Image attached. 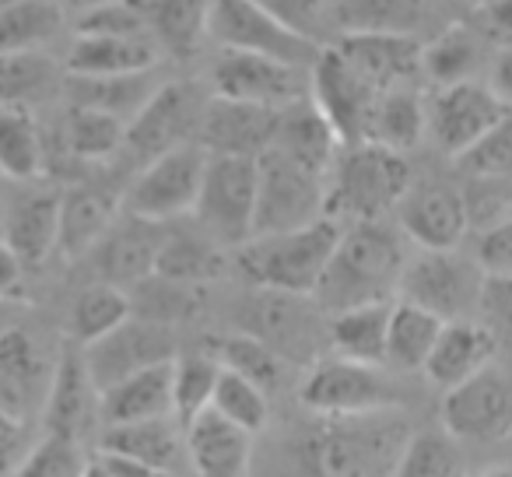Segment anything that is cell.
<instances>
[{
	"instance_id": "31",
	"label": "cell",
	"mask_w": 512,
	"mask_h": 477,
	"mask_svg": "<svg viewBox=\"0 0 512 477\" xmlns=\"http://www.w3.org/2000/svg\"><path fill=\"white\" fill-rule=\"evenodd\" d=\"M99 449L127 460L141 463L158 474H172L179 456L186 453L183 425L176 418H151V421H130V425H106Z\"/></svg>"
},
{
	"instance_id": "50",
	"label": "cell",
	"mask_w": 512,
	"mask_h": 477,
	"mask_svg": "<svg viewBox=\"0 0 512 477\" xmlns=\"http://www.w3.org/2000/svg\"><path fill=\"white\" fill-rule=\"evenodd\" d=\"M456 162L477 179H512V109Z\"/></svg>"
},
{
	"instance_id": "15",
	"label": "cell",
	"mask_w": 512,
	"mask_h": 477,
	"mask_svg": "<svg viewBox=\"0 0 512 477\" xmlns=\"http://www.w3.org/2000/svg\"><path fill=\"white\" fill-rule=\"evenodd\" d=\"M214 95L264 109H285L309 95V67L285 60L253 57V53H225L211 71Z\"/></svg>"
},
{
	"instance_id": "39",
	"label": "cell",
	"mask_w": 512,
	"mask_h": 477,
	"mask_svg": "<svg viewBox=\"0 0 512 477\" xmlns=\"http://www.w3.org/2000/svg\"><path fill=\"white\" fill-rule=\"evenodd\" d=\"M225 271V246H218L204 228L197 232H183V228H169L158 257V278L179 281V285L204 288Z\"/></svg>"
},
{
	"instance_id": "58",
	"label": "cell",
	"mask_w": 512,
	"mask_h": 477,
	"mask_svg": "<svg viewBox=\"0 0 512 477\" xmlns=\"http://www.w3.org/2000/svg\"><path fill=\"white\" fill-rule=\"evenodd\" d=\"M25 260L11 250L4 239H0V302L4 299H18L22 295V285H25Z\"/></svg>"
},
{
	"instance_id": "8",
	"label": "cell",
	"mask_w": 512,
	"mask_h": 477,
	"mask_svg": "<svg viewBox=\"0 0 512 477\" xmlns=\"http://www.w3.org/2000/svg\"><path fill=\"white\" fill-rule=\"evenodd\" d=\"M193 218L225 250L246 246L256 225V158L207 155Z\"/></svg>"
},
{
	"instance_id": "1",
	"label": "cell",
	"mask_w": 512,
	"mask_h": 477,
	"mask_svg": "<svg viewBox=\"0 0 512 477\" xmlns=\"http://www.w3.org/2000/svg\"><path fill=\"white\" fill-rule=\"evenodd\" d=\"M414 428L404 407L369 414H330L302 435L299 477H393Z\"/></svg>"
},
{
	"instance_id": "46",
	"label": "cell",
	"mask_w": 512,
	"mask_h": 477,
	"mask_svg": "<svg viewBox=\"0 0 512 477\" xmlns=\"http://www.w3.org/2000/svg\"><path fill=\"white\" fill-rule=\"evenodd\" d=\"M393 477H463L460 442L446 428H425L414 432L400 453Z\"/></svg>"
},
{
	"instance_id": "11",
	"label": "cell",
	"mask_w": 512,
	"mask_h": 477,
	"mask_svg": "<svg viewBox=\"0 0 512 477\" xmlns=\"http://www.w3.org/2000/svg\"><path fill=\"white\" fill-rule=\"evenodd\" d=\"M207 99H200L197 85L186 81H165L151 102L127 123V141H123V155L141 169V165L155 162L158 155L190 144L193 134L200 130L204 120Z\"/></svg>"
},
{
	"instance_id": "53",
	"label": "cell",
	"mask_w": 512,
	"mask_h": 477,
	"mask_svg": "<svg viewBox=\"0 0 512 477\" xmlns=\"http://www.w3.org/2000/svg\"><path fill=\"white\" fill-rule=\"evenodd\" d=\"M463 204H467L470 228L484 232V228L498 225L512 214V179H477L463 186Z\"/></svg>"
},
{
	"instance_id": "10",
	"label": "cell",
	"mask_w": 512,
	"mask_h": 477,
	"mask_svg": "<svg viewBox=\"0 0 512 477\" xmlns=\"http://www.w3.org/2000/svg\"><path fill=\"white\" fill-rule=\"evenodd\" d=\"M207 39H214L225 53H253V57L285 60L295 67H313L323 50V46L295 36L256 0H211Z\"/></svg>"
},
{
	"instance_id": "26",
	"label": "cell",
	"mask_w": 512,
	"mask_h": 477,
	"mask_svg": "<svg viewBox=\"0 0 512 477\" xmlns=\"http://www.w3.org/2000/svg\"><path fill=\"white\" fill-rule=\"evenodd\" d=\"M25 267H43L57 253L60 239V193L57 190H25L4 207V235H0Z\"/></svg>"
},
{
	"instance_id": "63",
	"label": "cell",
	"mask_w": 512,
	"mask_h": 477,
	"mask_svg": "<svg viewBox=\"0 0 512 477\" xmlns=\"http://www.w3.org/2000/svg\"><path fill=\"white\" fill-rule=\"evenodd\" d=\"M4 207H8V200L0 197V235H4Z\"/></svg>"
},
{
	"instance_id": "25",
	"label": "cell",
	"mask_w": 512,
	"mask_h": 477,
	"mask_svg": "<svg viewBox=\"0 0 512 477\" xmlns=\"http://www.w3.org/2000/svg\"><path fill=\"white\" fill-rule=\"evenodd\" d=\"M162 57L151 36H74L64 67L71 78H123L158 71Z\"/></svg>"
},
{
	"instance_id": "17",
	"label": "cell",
	"mask_w": 512,
	"mask_h": 477,
	"mask_svg": "<svg viewBox=\"0 0 512 477\" xmlns=\"http://www.w3.org/2000/svg\"><path fill=\"white\" fill-rule=\"evenodd\" d=\"M85 351V365L92 372V383L102 390H109L120 379L134 376L141 369L151 365H162L176 358V337H172L169 323H155L144 320V316H130L123 327H116L109 337L88 344Z\"/></svg>"
},
{
	"instance_id": "59",
	"label": "cell",
	"mask_w": 512,
	"mask_h": 477,
	"mask_svg": "<svg viewBox=\"0 0 512 477\" xmlns=\"http://www.w3.org/2000/svg\"><path fill=\"white\" fill-rule=\"evenodd\" d=\"M488 88L512 109V46H502L491 60V74H488Z\"/></svg>"
},
{
	"instance_id": "37",
	"label": "cell",
	"mask_w": 512,
	"mask_h": 477,
	"mask_svg": "<svg viewBox=\"0 0 512 477\" xmlns=\"http://www.w3.org/2000/svg\"><path fill=\"white\" fill-rule=\"evenodd\" d=\"M432 0H334L337 36L351 32H397L418 36L428 22Z\"/></svg>"
},
{
	"instance_id": "27",
	"label": "cell",
	"mask_w": 512,
	"mask_h": 477,
	"mask_svg": "<svg viewBox=\"0 0 512 477\" xmlns=\"http://www.w3.org/2000/svg\"><path fill=\"white\" fill-rule=\"evenodd\" d=\"M186 460L197 477H246L253 460V435L218 411L200 414L183 428Z\"/></svg>"
},
{
	"instance_id": "64",
	"label": "cell",
	"mask_w": 512,
	"mask_h": 477,
	"mask_svg": "<svg viewBox=\"0 0 512 477\" xmlns=\"http://www.w3.org/2000/svg\"><path fill=\"white\" fill-rule=\"evenodd\" d=\"M0 4H4V0H0Z\"/></svg>"
},
{
	"instance_id": "54",
	"label": "cell",
	"mask_w": 512,
	"mask_h": 477,
	"mask_svg": "<svg viewBox=\"0 0 512 477\" xmlns=\"http://www.w3.org/2000/svg\"><path fill=\"white\" fill-rule=\"evenodd\" d=\"M474 260L481 264L484 274H502L512 278V214L498 225L477 232V250Z\"/></svg>"
},
{
	"instance_id": "14",
	"label": "cell",
	"mask_w": 512,
	"mask_h": 477,
	"mask_svg": "<svg viewBox=\"0 0 512 477\" xmlns=\"http://www.w3.org/2000/svg\"><path fill=\"white\" fill-rule=\"evenodd\" d=\"M379 88H372L355 67L344 60V53L334 43H327L309 67V99L320 106V113L330 120L344 144H362L369 127L372 106L379 99Z\"/></svg>"
},
{
	"instance_id": "55",
	"label": "cell",
	"mask_w": 512,
	"mask_h": 477,
	"mask_svg": "<svg viewBox=\"0 0 512 477\" xmlns=\"http://www.w3.org/2000/svg\"><path fill=\"white\" fill-rule=\"evenodd\" d=\"M32 449H36V442H32L29 421L0 411V477H15Z\"/></svg>"
},
{
	"instance_id": "24",
	"label": "cell",
	"mask_w": 512,
	"mask_h": 477,
	"mask_svg": "<svg viewBox=\"0 0 512 477\" xmlns=\"http://www.w3.org/2000/svg\"><path fill=\"white\" fill-rule=\"evenodd\" d=\"M271 148L281 151L285 158H292L302 169L330 179L344 141L337 137V130L330 127L327 116L320 113V106L306 95V99L292 102V106H285L278 113V130H274Z\"/></svg>"
},
{
	"instance_id": "9",
	"label": "cell",
	"mask_w": 512,
	"mask_h": 477,
	"mask_svg": "<svg viewBox=\"0 0 512 477\" xmlns=\"http://www.w3.org/2000/svg\"><path fill=\"white\" fill-rule=\"evenodd\" d=\"M302 404L320 418L330 414H369L400 407V393L386 376V365H365L351 358L330 355L316 358L299 386Z\"/></svg>"
},
{
	"instance_id": "62",
	"label": "cell",
	"mask_w": 512,
	"mask_h": 477,
	"mask_svg": "<svg viewBox=\"0 0 512 477\" xmlns=\"http://www.w3.org/2000/svg\"><path fill=\"white\" fill-rule=\"evenodd\" d=\"M481 477H512V467H495V470H488V474H481Z\"/></svg>"
},
{
	"instance_id": "36",
	"label": "cell",
	"mask_w": 512,
	"mask_h": 477,
	"mask_svg": "<svg viewBox=\"0 0 512 477\" xmlns=\"http://www.w3.org/2000/svg\"><path fill=\"white\" fill-rule=\"evenodd\" d=\"M67 11L57 0H4L0 4V57L46 50L64 32Z\"/></svg>"
},
{
	"instance_id": "38",
	"label": "cell",
	"mask_w": 512,
	"mask_h": 477,
	"mask_svg": "<svg viewBox=\"0 0 512 477\" xmlns=\"http://www.w3.org/2000/svg\"><path fill=\"white\" fill-rule=\"evenodd\" d=\"M130 316H134V299L127 288L95 281L74 299L71 313H67V341L88 348V344L109 337L116 327H123Z\"/></svg>"
},
{
	"instance_id": "7",
	"label": "cell",
	"mask_w": 512,
	"mask_h": 477,
	"mask_svg": "<svg viewBox=\"0 0 512 477\" xmlns=\"http://www.w3.org/2000/svg\"><path fill=\"white\" fill-rule=\"evenodd\" d=\"M327 218V179L267 148L256 158V225L253 235L306 228Z\"/></svg>"
},
{
	"instance_id": "40",
	"label": "cell",
	"mask_w": 512,
	"mask_h": 477,
	"mask_svg": "<svg viewBox=\"0 0 512 477\" xmlns=\"http://www.w3.org/2000/svg\"><path fill=\"white\" fill-rule=\"evenodd\" d=\"M67 67L53 64L46 50L8 53L0 57V106L32 109L50 99L57 88H64Z\"/></svg>"
},
{
	"instance_id": "45",
	"label": "cell",
	"mask_w": 512,
	"mask_h": 477,
	"mask_svg": "<svg viewBox=\"0 0 512 477\" xmlns=\"http://www.w3.org/2000/svg\"><path fill=\"white\" fill-rule=\"evenodd\" d=\"M221 362L218 355H176L172 369V414L179 425H190L200 414L211 411L218 390Z\"/></svg>"
},
{
	"instance_id": "34",
	"label": "cell",
	"mask_w": 512,
	"mask_h": 477,
	"mask_svg": "<svg viewBox=\"0 0 512 477\" xmlns=\"http://www.w3.org/2000/svg\"><path fill=\"white\" fill-rule=\"evenodd\" d=\"M428 134V102L414 88H390L376 99L362 144H379L390 151H411Z\"/></svg>"
},
{
	"instance_id": "30",
	"label": "cell",
	"mask_w": 512,
	"mask_h": 477,
	"mask_svg": "<svg viewBox=\"0 0 512 477\" xmlns=\"http://www.w3.org/2000/svg\"><path fill=\"white\" fill-rule=\"evenodd\" d=\"M172 369H176V358L134 372V376L102 390V421L106 425H130V421L176 418L172 414Z\"/></svg>"
},
{
	"instance_id": "19",
	"label": "cell",
	"mask_w": 512,
	"mask_h": 477,
	"mask_svg": "<svg viewBox=\"0 0 512 477\" xmlns=\"http://www.w3.org/2000/svg\"><path fill=\"white\" fill-rule=\"evenodd\" d=\"M165 235H169V225H162V221L120 214L116 225L106 232V239L92 250V264L99 271V281L130 288L155 278Z\"/></svg>"
},
{
	"instance_id": "51",
	"label": "cell",
	"mask_w": 512,
	"mask_h": 477,
	"mask_svg": "<svg viewBox=\"0 0 512 477\" xmlns=\"http://www.w3.org/2000/svg\"><path fill=\"white\" fill-rule=\"evenodd\" d=\"M256 4L316 46H327V32H334V0H256Z\"/></svg>"
},
{
	"instance_id": "28",
	"label": "cell",
	"mask_w": 512,
	"mask_h": 477,
	"mask_svg": "<svg viewBox=\"0 0 512 477\" xmlns=\"http://www.w3.org/2000/svg\"><path fill=\"white\" fill-rule=\"evenodd\" d=\"M123 214L120 197L99 190V186H67L60 190V239L57 253L67 260L92 257L95 246L106 239V232Z\"/></svg>"
},
{
	"instance_id": "48",
	"label": "cell",
	"mask_w": 512,
	"mask_h": 477,
	"mask_svg": "<svg viewBox=\"0 0 512 477\" xmlns=\"http://www.w3.org/2000/svg\"><path fill=\"white\" fill-rule=\"evenodd\" d=\"M214 355H218V362L225 365V369L253 379V383L264 386V390H274V386H281V379H285V365H288L285 358L267 341H260L256 334H246V330L225 337Z\"/></svg>"
},
{
	"instance_id": "42",
	"label": "cell",
	"mask_w": 512,
	"mask_h": 477,
	"mask_svg": "<svg viewBox=\"0 0 512 477\" xmlns=\"http://www.w3.org/2000/svg\"><path fill=\"white\" fill-rule=\"evenodd\" d=\"M207 15L211 0H148L151 39L162 46L165 57L186 60L204 43Z\"/></svg>"
},
{
	"instance_id": "29",
	"label": "cell",
	"mask_w": 512,
	"mask_h": 477,
	"mask_svg": "<svg viewBox=\"0 0 512 477\" xmlns=\"http://www.w3.org/2000/svg\"><path fill=\"white\" fill-rule=\"evenodd\" d=\"M306 299L309 295H285L260 288L253 327H246V334H256L260 341H267L285 362L313 355V341L320 327H316V309H309Z\"/></svg>"
},
{
	"instance_id": "13",
	"label": "cell",
	"mask_w": 512,
	"mask_h": 477,
	"mask_svg": "<svg viewBox=\"0 0 512 477\" xmlns=\"http://www.w3.org/2000/svg\"><path fill=\"white\" fill-rule=\"evenodd\" d=\"M509 113L488 81H460L435 88L428 99V137L449 158H463L502 116Z\"/></svg>"
},
{
	"instance_id": "47",
	"label": "cell",
	"mask_w": 512,
	"mask_h": 477,
	"mask_svg": "<svg viewBox=\"0 0 512 477\" xmlns=\"http://www.w3.org/2000/svg\"><path fill=\"white\" fill-rule=\"evenodd\" d=\"M211 411H218L221 418H228L232 425H239V428H246L249 435H256V432H264L267 421H271V400H267L264 386H256L253 379L239 376V372L221 365Z\"/></svg>"
},
{
	"instance_id": "20",
	"label": "cell",
	"mask_w": 512,
	"mask_h": 477,
	"mask_svg": "<svg viewBox=\"0 0 512 477\" xmlns=\"http://www.w3.org/2000/svg\"><path fill=\"white\" fill-rule=\"evenodd\" d=\"M95 418H102V393L92 383V372L85 365V351L67 341V348L57 358L50 397H46L43 425L46 435H64L81 442L92 432Z\"/></svg>"
},
{
	"instance_id": "60",
	"label": "cell",
	"mask_w": 512,
	"mask_h": 477,
	"mask_svg": "<svg viewBox=\"0 0 512 477\" xmlns=\"http://www.w3.org/2000/svg\"><path fill=\"white\" fill-rule=\"evenodd\" d=\"M484 29L505 46H512V0H491L484 8Z\"/></svg>"
},
{
	"instance_id": "49",
	"label": "cell",
	"mask_w": 512,
	"mask_h": 477,
	"mask_svg": "<svg viewBox=\"0 0 512 477\" xmlns=\"http://www.w3.org/2000/svg\"><path fill=\"white\" fill-rule=\"evenodd\" d=\"M78 36H151L148 0H109L78 15Z\"/></svg>"
},
{
	"instance_id": "44",
	"label": "cell",
	"mask_w": 512,
	"mask_h": 477,
	"mask_svg": "<svg viewBox=\"0 0 512 477\" xmlns=\"http://www.w3.org/2000/svg\"><path fill=\"white\" fill-rule=\"evenodd\" d=\"M127 141V123L120 116L99 113V109L71 106L64 120V148L78 162H109L123 155Z\"/></svg>"
},
{
	"instance_id": "3",
	"label": "cell",
	"mask_w": 512,
	"mask_h": 477,
	"mask_svg": "<svg viewBox=\"0 0 512 477\" xmlns=\"http://www.w3.org/2000/svg\"><path fill=\"white\" fill-rule=\"evenodd\" d=\"M341 232V221L320 218L306 228H292V232L253 235L246 246L235 250V264L264 292L309 295L313 299L330 260H334Z\"/></svg>"
},
{
	"instance_id": "52",
	"label": "cell",
	"mask_w": 512,
	"mask_h": 477,
	"mask_svg": "<svg viewBox=\"0 0 512 477\" xmlns=\"http://www.w3.org/2000/svg\"><path fill=\"white\" fill-rule=\"evenodd\" d=\"M88 460L81 456V442L64 439V435H46L36 442L25 467L15 477H85Z\"/></svg>"
},
{
	"instance_id": "21",
	"label": "cell",
	"mask_w": 512,
	"mask_h": 477,
	"mask_svg": "<svg viewBox=\"0 0 512 477\" xmlns=\"http://www.w3.org/2000/svg\"><path fill=\"white\" fill-rule=\"evenodd\" d=\"M281 109L249 106L235 99H207L204 120L197 130V144L207 155H235V158H260L274 144Z\"/></svg>"
},
{
	"instance_id": "16",
	"label": "cell",
	"mask_w": 512,
	"mask_h": 477,
	"mask_svg": "<svg viewBox=\"0 0 512 477\" xmlns=\"http://www.w3.org/2000/svg\"><path fill=\"white\" fill-rule=\"evenodd\" d=\"M57 358L43 348V341L32 330L0 327V411L22 421L43 414Z\"/></svg>"
},
{
	"instance_id": "5",
	"label": "cell",
	"mask_w": 512,
	"mask_h": 477,
	"mask_svg": "<svg viewBox=\"0 0 512 477\" xmlns=\"http://www.w3.org/2000/svg\"><path fill=\"white\" fill-rule=\"evenodd\" d=\"M204 169L207 151L197 141L165 151L155 162L141 165L134 172V179H130L120 197L123 214H134V218L144 221H162V225L186 218L197 207Z\"/></svg>"
},
{
	"instance_id": "4",
	"label": "cell",
	"mask_w": 512,
	"mask_h": 477,
	"mask_svg": "<svg viewBox=\"0 0 512 477\" xmlns=\"http://www.w3.org/2000/svg\"><path fill=\"white\" fill-rule=\"evenodd\" d=\"M411 165L379 144H344L327 179V218L341 225L383 221L411 190Z\"/></svg>"
},
{
	"instance_id": "23",
	"label": "cell",
	"mask_w": 512,
	"mask_h": 477,
	"mask_svg": "<svg viewBox=\"0 0 512 477\" xmlns=\"http://www.w3.org/2000/svg\"><path fill=\"white\" fill-rule=\"evenodd\" d=\"M495 351H498V337L484 320H474V316L449 320L442 327L439 341H435L432 355H428L425 376L428 383L446 393L488 369L495 362Z\"/></svg>"
},
{
	"instance_id": "33",
	"label": "cell",
	"mask_w": 512,
	"mask_h": 477,
	"mask_svg": "<svg viewBox=\"0 0 512 477\" xmlns=\"http://www.w3.org/2000/svg\"><path fill=\"white\" fill-rule=\"evenodd\" d=\"M393 302H369L351 306L330 316L327 341L334 355L365 365H386V330H390Z\"/></svg>"
},
{
	"instance_id": "6",
	"label": "cell",
	"mask_w": 512,
	"mask_h": 477,
	"mask_svg": "<svg viewBox=\"0 0 512 477\" xmlns=\"http://www.w3.org/2000/svg\"><path fill=\"white\" fill-rule=\"evenodd\" d=\"M484 278L474 257L460 250H418L404 267L397 299L428 309L439 320H467L481 313Z\"/></svg>"
},
{
	"instance_id": "43",
	"label": "cell",
	"mask_w": 512,
	"mask_h": 477,
	"mask_svg": "<svg viewBox=\"0 0 512 477\" xmlns=\"http://www.w3.org/2000/svg\"><path fill=\"white\" fill-rule=\"evenodd\" d=\"M477 67H481V39L467 25H449L421 50V74L435 88L477 81Z\"/></svg>"
},
{
	"instance_id": "12",
	"label": "cell",
	"mask_w": 512,
	"mask_h": 477,
	"mask_svg": "<svg viewBox=\"0 0 512 477\" xmlns=\"http://www.w3.org/2000/svg\"><path fill=\"white\" fill-rule=\"evenodd\" d=\"M442 428L456 442L491 446L512 432V379L488 365L474 379L442 393Z\"/></svg>"
},
{
	"instance_id": "32",
	"label": "cell",
	"mask_w": 512,
	"mask_h": 477,
	"mask_svg": "<svg viewBox=\"0 0 512 477\" xmlns=\"http://www.w3.org/2000/svg\"><path fill=\"white\" fill-rule=\"evenodd\" d=\"M162 85L165 81H158L155 71L123 74V78H71L67 74L64 92L71 106L99 109V113L120 116L123 123H130Z\"/></svg>"
},
{
	"instance_id": "41",
	"label": "cell",
	"mask_w": 512,
	"mask_h": 477,
	"mask_svg": "<svg viewBox=\"0 0 512 477\" xmlns=\"http://www.w3.org/2000/svg\"><path fill=\"white\" fill-rule=\"evenodd\" d=\"M46 169V144L32 109L0 106V176L36 183Z\"/></svg>"
},
{
	"instance_id": "18",
	"label": "cell",
	"mask_w": 512,
	"mask_h": 477,
	"mask_svg": "<svg viewBox=\"0 0 512 477\" xmlns=\"http://www.w3.org/2000/svg\"><path fill=\"white\" fill-rule=\"evenodd\" d=\"M400 232L418 250H460L463 235L470 232L463 190L442 183V179H421L411 183L397 207Z\"/></svg>"
},
{
	"instance_id": "35",
	"label": "cell",
	"mask_w": 512,
	"mask_h": 477,
	"mask_svg": "<svg viewBox=\"0 0 512 477\" xmlns=\"http://www.w3.org/2000/svg\"><path fill=\"white\" fill-rule=\"evenodd\" d=\"M446 320L414 302L393 299L390 330H386V369L397 372H425V362L439 341Z\"/></svg>"
},
{
	"instance_id": "56",
	"label": "cell",
	"mask_w": 512,
	"mask_h": 477,
	"mask_svg": "<svg viewBox=\"0 0 512 477\" xmlns=\"http://www.w3.org/2000/svg\"><path fill=\"white\" fill-rule=\"evenodd\" d=\"M481 316L491 330H495L498 341H512V278L502 274H488L484 278L481 292Z\"/></svg>"
},
{
	"instance_id": "61",
	"label": "cell",
	"mask_w": 512,
	"mask_h": 477,
	"mask_svg": "<svg viewBox=\"0 0 512 477\" xmlns=\"http://www.w3.org/2000/svg\"><path fill=\"white\" fill-rule=\"evenodd\" d=\"M64 11H74V15H85V11L99 8V4H109V0H57Z\"/></svg>"
},
{
	"instance_id": "57",
	"label": "cell",
	"mask_w": 512,
	"mask_h": 477,
	"mask_svg": "<svg viewBox=\"0 0 512 477\" xmlns=\"http://www.w3.org/2000/svg\"><path fill=\"white\" fill-rule=\"evenodd\" d=\"M85 477H165V474L141 467V463L127 460V456H116V453H106V449H95L92 460H88Z\"/></svg>"
},
{
	"instance_id": "22",
	"label": "cell",
	"mask_w": 512,
	"mask_h": 477,
	"mask_svg": "<svg viewBox=\"0 0 512 477\" xmlns=\"http://www.w3.org/2000/svg\"><path fill=\"white\" fill-rule=\"evenodd\" d=\"M334 46L372 88H379V92L414 88V81L421 78V50H425V46L418 43V36L351 32V36H337Z\"/></svg>"
},
{
	"instance_id": "2",
	"label": "cell",
	"mask_w": 512,
	"mask_h": 477,
	"mask_svg": "<svg viewBox=\"0 0 512 477\" xmlns=\"http://www.w3.org/2000/svg\"><path fill=\"white\" fill-rule=\"evenodd\" d=\"M407 235L386 221H358L344 225L327 274L316 288V306L330 316L369 302H393L407 267Z\"/></svg>"
}]
</instances>
